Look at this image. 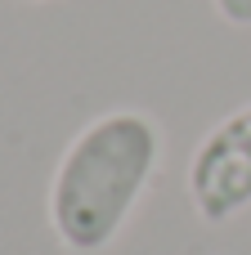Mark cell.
I'll return each instance as SVG.
<instances>
[{
  "label": "cell",
  "instance_id": "6da1fadb",
  "mask_svg": "<svg viewBox=\"0 0 251 255\" xmlns=\"http://www.w3.org/2000/svg\"><path fill=\"white\" fill-rule=\"evenodd\" d=\"M162 166V126L117 108L94 117L58 157L49 179V229L72 255H99L126 229Z\"/></svg>",
  "mask_w": 251,
  "mask_h": 255
},
{
  "label": "cell",
  "instance_id": "7a4b0ae2",
  "mask_svg": "<svg viewBox=\"0 0 251 255\" xmlns=\"http://www.w3.org/2000/svg\"><path fill=\"white\" fill-rule=\"evenodd\" d=\"M189 202L207 224H229L251 206V103L220 117L193 148Z\"/></svg>",
  "mask_w": 251,
  "mask_h": 255
},
{
  "label": "cell",
  "instance_id": "3957f363",
  "mask_svg": "<svg viewBox=\"0 0 251 255\" xmlns=\"http://www.w3.org/2000/svg\"><path fill=\"white\" fill-rule=\"evenodd\" d=\"M229 27H251V0H211Z\"/></svg>",
  "mask_w": 251,
  "mask_h": 255
},
{
  "label": "cell",
  "instance_id": "277c9868",
  "mask_svg": "<svg viewBox=\"0 0 251 255\" xmlns=\"http://www.w3.org/2000/svg\"><path fill=\"white\" fill-rule=\"evenodd\" d=\"M22 4H45V0H22Z\"/></svg>",
  "mask_w": 251,
  "mask_h": 255
}]
</instances>
